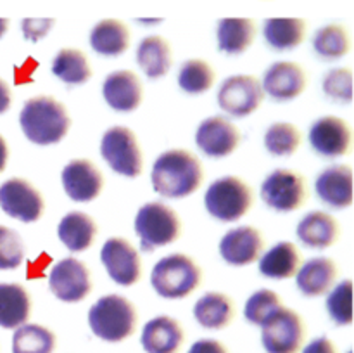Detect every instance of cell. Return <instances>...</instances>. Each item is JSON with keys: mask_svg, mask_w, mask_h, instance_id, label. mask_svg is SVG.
I'll return each mask as SVG.
<instances>
[{"mask_svg": "<svg viewBox=\"0 0 354 353\" xmlns=\"http://www.w3.org/2000/svg\"><path fill=\"white\" fill-rule=\"evenodd\" d=\"M204 179L203 166L192 152L171 149L156 159L152 166V187L168 199H182L201 187Z\"/></svg>", "mask_w": 354, "mask_h": 353, "instance_id": "1", "label": "cell"}, {"mask_svg": "<svg viewBox=\"0 0 354 353\" xmlns=\"http://www.w3.org/2000/svg\"><path fill=\"white\" fill-rule=\"evenodd\" d=\"M19 125L28 141L37 145H50L66 137L71 120L66 107L54 97L37 96L24 102Z\"/></svg>", "mask_w": 354, "mask_h": 353, "instance_id": "2", "label": "cell"}, {"mask_svg": "<svg viewBox=\"0 0 354 353\" xmlns=\"http://www.w3.org/2000/svg\"><path fill=\"white\" fill-rule=\"evenodd\" d=\"M88 325L93 334L104 341H123L135 332L137 310L127 298L107 294L88 310Z\"/></svg>", "mask_w": 354, "mask_h": 353, "instance_id": "3", "label": "cell"}, {"mask_svg": "<svg viewBox=\"0 0 354 353\" xmlns=\"http://www.w3.org/2000/svg\"><path fill=\"white\" fill-rule=\"evenodd\" d=\"M203 272L190 256L175 253L159 260L151 273V284L159 296L182 300L199 287Z\"/></svg>", "mask_w": 354, "mask_h": 353, "instance_id": "4", "label": "cell"}, {"mask_svg": "<svg viewBox=\"0 0 354 353\" xmlns=\"http://www.w3.org/2000/svg\"><path fill=\"white\" fill-rule=\"evenodd\" d=\"M204 204L211 217L220 221H237L252 204V192L239 176H221L206 190Z\"/></svg>", "mask_w": 354, "mask_h": 353, "instance_id": "5", "label": "cell"}, {"mask_svg": "<svg viewBox=\"0 0 354 353\" xmlns=\"http://www.w3.org/2000/svg\"><path fill=\"white\" fill-rule=\"evenodd\" d=\"M135 232L144 251H154L159 246L171 244L180 235V218L166 204L147 203L135 217Z\"/></svg>", "mask_w": 354, "mask_h": 353, "instance_id": "6", "label": "cell"}, {"mask_svg": "<svg viewBox=\"0 0 354 353\" xmlns=\"http://www.w3.org/2000/svg\"><path fill=\"white\" fill-rule=\"evenodd\" d=\"M100 154L111 170L120 175L135 179L142 173V152L130 128L118 125L106 130L100 141Z\"/></svg>", "mask_w": 354, "mask_h": 353, "instance_id": "7", "label": "cell"}, {"mask_svg": "<svg viewBox=\"0 0 354 353\" xmlns=\"http://www.w3.org/2000/svg\"><path fill=\"white\" fill-rule=\"evenodd\" d=\"M261 327V343L266 353H297L306 336L303 317L283 307H280Z\"/></svg>", "mask_w": 354, "mask_h": 353, "instance_id": "8", "label": "cell"}, {"mask_svg": "<svg viewBox=\"0 0 354 353\" xmlns=\"http://www.w3.org/2000/svg\"><path fill=\"white\" fill-rule=\"evenodd\" d=\"M261 199L272 210L290 213L306 201V183L297 172L279 168L270 173L261 185Z\"/></svg>", "mask_w": 354, "mask_h": 353, "instance_id": "9", "label": "cell"}, {"mask_svg": "<svg viewBox=\"0 0 354 353\" xmlns=\"http://www.w3.org/2000/svg\"><path fill=\"white\" fill-rule=\"evenodd\" d=\"M218 106L234 118H245L263 102L261 82L251 75H234L221 83L218 90Z\"/></svg>", "mask_w": 354, "mask_h": 353, "instance_id": "10", "label": "cell"}, {"mask_svg": "<svg viewBox=\"0 0 354 353\" xmlns=\"http://www.w3.org/2000/svg\"><path fill=\"white\" fill-rule=\"evenodd\" d=\"M48 287L57 300L76 303L85 300L92 291V279L85 263L76 258H64L52 266Z\"/></svg>", "mask_w": 354, "mask_h": 353, "instance_id": "11", "label": "cell"}, {"mask_svg": "<svg viewBox=\"0 0 354 353\" xmlns=\"http://www.w3.org/2000/svg\"><path fill=\"white\" fill-rule=\"evenodd\" d=\"M0 208L6 215L31 224L44 213V197L24 179H9L0 185Z\"/></svg>", "mask_w": 354, "mask_h": 353, "instance_id": "12", "label": "cell"}, {"mask_svg": "<svg viewBox=\"0 0 354 353\" xmlns=\"http://www.w3.org/2000/svg\"><path fill=\"white\" fill-rule=\"evenodd\" d=\"M100 262L111 279L120 286H133L142 275L138 251L123 237H111L104 242Z\"/></svg>", "mask_w": 354, "mask_h": 353, "instance_id": "13", "label": "cell"}, {"mask_svg": "<svg viewBox=\"0 0 354 353\" xmlns=\"http://www.w3.org/2000/svg\"><path fill=\"white\" fill-rule=\"evenodd\" d=\"M311 147L324 158L346 156L351 147V128L337 116H324L315 121L310 128Z\"/></svg>", "mask_w": 354, "mask_h": 353, "instance_id": "14", "label": "cell"}, {"mask_svg": "<svg viewBox=\"0 0 354 353\" xmlns=\"http://www.w3.org/2000/svg\"><path fill=\"white\" fill-rule=\"evenodd\" d=\"M241 134L223 116L206 118L196 132V144L209 158H227L237 149Z\"/></svg>", "mask_w": 354, "mask_h": 353, "instance_id": "15", "label": "cell"}, {"mask_svg": "<svg viewBox=\"0 0 354 353\" xmlns=\"http://www.w3.org/2000/svg\"><path fill=\"white\" fill-rule=\"evenodd\" d=\"M62 187L76 203H88L100 194L104 187L102 173L88 159H73L62 168Z\"/></svg>", "mask_w": 354, "mask_h": 353, "instance_id": "16", "label": "cell"}, {"mask_svg": "<svg viewBox=\"0 0 354 353\" xmlns=\"http://www.w3.org/2000/svg\"><path fill=\"white\" fill-rule=\"evenodd\" d=\"M263 92L268 93L273 100L286 102L303 93L306 89V75L299 64L290 61L273 62L263 76Z\"/></svg>", "mask_w": 354, "mask_h": 353, "instance_id": "17", "label": "cell"}, {"mask_svg": "<svg viewBox=\"0 0 354 353\" xmlns=\"http://www.w3.org/2000/svg\"><path fill=\"white\" fill-rule=\"evenodd\" d=\"M261 232L254 227H237L228 230L220 241V255L228 265L245 266L254 263L263 251Z\"/></svg>", "mask_w": 354, "mask_h": 353, "instance_id": "18", "label": "cell"}, {"mask_svg": "<svg viewBox=\"0 0 354 353\" xmlns=\"http://www.w3.org/2000/svg\"><path fill=\"white\" fill-rule=\"evenodd\" d=\"M102 96L111 109L118 113H131L142 102V83L133 71H113L104 80Z\"/></svg>", "mask_w": 354, "mask_h": 353, "instance_id": "19", "label": "cell"}, {"mask_svg": "<svg viewBox=\"0 0 354 353\" xmlns=\"http://www.w3.org/2000/svg\"><path fill=\"white\" fill-rule=\"evenodd\" d=\"M318 197L334 210L353 204V170L348 165H332L318 175L315 182Z\"/></svg>", "mask_w": 354, "mask_h": 353, "instance_id": "20", "label": "cell"}, {"mask_svg": "<svg viewBox=\"0 0 354 353\" xmlns=\"http://www.w3.org/2000/svg\"><path fill=\"white\" fill-rule=\"evenodd\" d=\"M140 343L147 353H176L183 343V329L175 318L159 315L144 325Z\"/></svg>", "mask_w": 354, "mask_h": 353, "instance_id": "21", "label": "cell"}, {"mask_svg": "<svg viewBox=\"0 0 354 353\" xmlns=\"http://www.w3.org/2000/svg\"><path fill=\"white\" fill-rule=\"evenodd\" d=\"M337 277V265L332 258H311L296 272V286L304 296H324Z\"/></svg>", "mask_w": 354, "mask_h": 353, "instance_id": "22", "label": "cell"}, {"mask_svg": "<svg viewBox=\"0 0 354 353\" xmlns=\"http://www.w3.org/2000/svg\"><path fill=\"white\" fill-rule=\"evenodd\" d=\"M296 234L308 248L325 249L335 244L341 235V227L332 215L325 211H311L297 224Z\"/></svg>", "mask_w": 354, "mask_h": 353, "instance_id": "23", "label": "cell"}, {"mask_svg": "<svg viewBox=\"0 0 354 353\" xmlns=\"http://www.w3.org/2000/svg\"><path fill=\"white\" fill-rule=\"evenodd\" d=\"M59 241L73 253L86 251L93 244L97 235V225L92 217L82 211H71L64 215L57 227Z\"/></svg>", "mask_w": 354, "mask_h": 353, "instance_id": "24", "label": "cell"}, {"mask_svg": "<svg viewBox=\"0 0 354 353\" xmlns=\"http://www.w3.org/2000/svg\"><path fill=\"white\" fill-rule=\"evenodd\" d=\"M90 45L104 57H118L130 45V31L120 19H102L90 31Z\"/></svg>", "mask_w": 354, "mask_h": 353, "instance_id": "25", "label": "cell"}, {"mask_svg": "<svg viewBox=\"0 0 354 353\" xmlns=\"http://www.w3.org/2000/svg\"><path fill=\"white\" fill-rule=\"evenodd\" d=\"M301 265V253L290 241H282L270 248L259 260V272L266 279L282 280L296 275Z\"/></svg>", "mask_w": 354, "mask_h": 353, "instance_id": "26", "label": "cell"}, {"mask_svg": "<svg viewBox=\"0 0 354 353\" xmlns=\"http://www.w3.org/2000/svg\"><path fill=\"white\" fill-rule=\"evenodd\" d=\"M256 26L249 17H223L218 23V47L228 55H239L251 47Z\"/></svg>", "mask_w": 354, "mask_h": 353, "instance_id": "27", "label": "cell"}, {"mask_svg": "<svg viewBox=\"0 0 354 353\" xmlns=\"http://www.w3.org/2000/svg\"><path fill=\"white\" fill-rule=\"evenodd\" d=\"M234 301L223 293L203 294L194 305V317L206 329H223L234 320Z\"/></svg>", "mask_w": 354, "mask_h": 353, "instance_id": "28", "label": "cell"}, {"mask_svg": "<svg viewBox=\"0 0 354 353\" xmlns=\"http://www.w3.org/2000/svg\"><path fill=\"white\" fill-rule=\"evenodd\" d=\"M31 300L19 284H0V327L16 329L30 318Z\"/></svg>", "mask_w": 354, "mask_h": 353, "instance_id": "29", "label": "cell"}, {"mask_svg": "<svg viewBox=\"0 0 354 353\" xmlns=\"http://www.w3.org/2000/svg\"><path fill=\"white\" fill-rule=\"evenodd\" d=\"M137 62L149 78H161L171 69V48L162 37L142 38L137 47Z\"/></svg>", "mask_w": 354, "mask_h": 353, "instance_id": "30", "label": "cell"}, {"mask_svg": "<svg viewBox=\"0 0 354 353\" xmlns=\"http://www.w3.org/2000/svg\"><path fill=\"white\" fill-rule=\"evenodd\" d=\"M304 33H306V23L299 17H270L263 26L266 42L277 51L296 48L304 40Z\"/></svg>", "mask_w": 354, "mask_h": 353, "instance_id": "31", "label": "cell"}, {"mask_svg": "<svg viewBox=\"0 0 354 353\" xmlns=\"http://www.w3.org/2000/svg\"><path fill=\"white\" fill-rule=\"evenodd\" d=\"M52 73L66 85H83L92 76L85 52L78 48H61L52 62Z\"/></svg>", "mask_w": 354, "mask_h": 353, "instance_id": "32", "label": "cell"}, {"mask_svg": "<svg viewBox=\"0 0 354 353\" xmlns=\"http://www.w3.org/2000/svg\"><path fill=\"white\" fill-rule=\"evenodd\" d=\"M55 336L50 329L38 324H23L12 336V353H52Z\"/></svg>", "mask_w": 354, "mask_h": 353, "instance_id": "33", "label": "cell"}, {"mask_svg": "<svg viewBox=\"0 0 354 353\" xmlns=\"http://www.w3.org/2000/svg\"><path fill=\"white\" fill-rule=\"evenodd\" d=\"M313 48L322 59L335 61L349 52V35L341 24H327L317 30L313 37Z\"/></svg>", "mask_w": 354, "mask_h": 353, "instance_id": "34", "label": "cell"}, {"mask_svg": "<svg viewBox=\"0 0 354 353\" xmlns=\"http://www.w3.org/2000/svg\"><path fill=\"white\" fill-rule=\"evenodd\" d=\"M214 83V71L203 59H189L182 64L178 73V85L183 92L197 93L207 92Z\"/></svg>", "mask_w": 354, "mask_h": 353, "instance_id": "35", "label": "cell"}, {"mask_svg": "<svg viewBox=\"0 0 354 353\" xmlns=\"http://www.w3.org/2000/svg\"><path fill=\"white\" fill-rule=\"evenodd\" d=\"M301 145V132L292 123H273L265 134V147L273 156H292Z\"/></svg>", "mask_w": 354, "mask_h": 353, "instance_id": "36", "label": "cell"}, {"mask_svg": "<svg viewBox=\"0 0 354 353\" xmlns=\"http://www.w3.org/2000/svg\"><path fill=\"white\" fill-rule=\"evenodd\" d=\"M327 311L334 324L349 325L353 322V282L342 280L327 296Z\"/></svg>", "mask_w": 354, "mask_h": 353, "instance_id": "37", "label": "cell"}, {"mask_svg": "<svg viewBox=\"0 0 354 353\" xmlns=\"http://www.w3.org/2000/svg\"><path fill=\"white\" fill-rule=\"evenodd\" d=\"M282 307L279 294L272 289H259L252 294L244 307V317L249 324L263 325Z\"/></svg>", "mask_w": 354, "mask_h": 353, "instance_id": "38", "label": "cell"}, {"mask_svg": "<svg viewBox=\"0 0 354 353\" xmlns=\"http://www.w3.org/2000/svg\"><path fill=\"white\" fill-rule=\"evenodd\" d=\"M324 92L337 102L349 104L353 100V71L349 68H334L324 76Z\"/></svg>", "mask_w": 354, "mask_h": 353, "instance_id": "39", "label": "cell"}, {"mask_svg": "<svg viewBox=\"0 0 354 353\" xmlns=\"http://www.w3.org/2000/svg\"><path fill=\"white\" fill-rule=\"evenodd\" d=\"M24 244L19 234L0 225V270H14L23 263Z\"/></svg>", "mask_w": 354, "mask_h": 353, "instance_id": "40", "label": "cell"}, {"mask_svg": "<svg viewBox=\"0 0 354 353\" xmlns=\"http://www.w3.org/2000/svg\"><path fill=\"white\" fill-rule=\"evenodd\" d=\"M54 23L55 21L52 17H37V19L35 17H28V19H23L21 28H23V35L26 40L38 42L52 30Z\"/></svg>", "mask_w": 354, "mask_h": 353, "instance_id": "41", "label": "cell"}, {"mask_svg": "<svg viewBox=\"0 0 354 353\" xmlns=\"http://www.w3.org/2000/svg\"><path fill=\"white\" fill-rule=\"evenodd\" d=\"M189 353H228L227 348L216 339H199L190 346Z\"/></svg>", "mask_w": 354, "mask_h": 353, "instance_id": "42", "label": "cell"}, {"mask_svg": "<svg viewBox=\"0 0 354 353\" xmlns=\"http://www.w3.org/2000/svg\"><path fill=\"white\" fill-rule=\"evenodd\" d=\"M303 353H337L335 352L334 343L330 341L328 338L322 336V338L313 339L308 346H304Z\"/></svg>", "mask_w": 354, "mask_h": 353, "instance_id": "43", "label": "cell"}, {"mask_svg": "<svg viewBox=\"0 0 354 353\" xmlns=\"http://www.w3.org/2000/svg\"><path fill=\"white\" fill-rule=\"evenodd\" d=\"M10 107V90L9 85L0 78V114L6 113Z\"/></svg>", "mask_w": 354, "mask_h": 353, "instance_id": "44", "label": "cell"}, {"mask_svg": "<svg viewBox=\"0 0 354 353\" xmlns=\"http://www.w3.org/2000/svg\"><path fill=\"white\" fill-rule=\"evenodd\" d=\"M7 158H9V149H7V144L6 141H3V137L0 135V173H2L3 168H6Z\"/></svg>", "mask_w": 354, "mask_h": 353, "instance_id": "45", "label": "cell"}, {"mask_svg": "<svg viewBox=\"0 0 354 353\" xmlns=\"http://www.w3.org/2000/svg\"><path fill=\"white\" fill-rule=\"evenodd\" d=\"M7 28H9V21H7L6 17H0V38H2L3 35H6Z\"/></svg>", "mask_w": 354, "mask_h": 353, "instance_id": "46", "label": "cell"}, {"mask_svg": "<svg viewBox=\"0 0 354 353\" xmlns=\"http://www.w3.org/2000/svg\"><path fill=\"white\" fill-rule=\"evenodd\" d=\"M137 21H138V23H142V24H159L162 19H159V17H154V19H151V17H149V19H144V17H138Z\"/></svg>", "mask_w": 354, "mask_h": 353, "instance_id": "47", "label": "cell"}]
</instances>
